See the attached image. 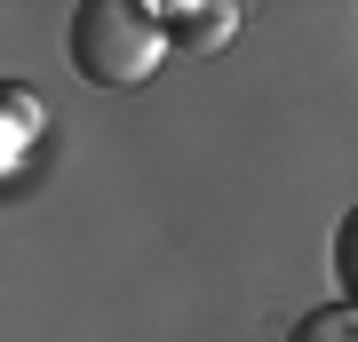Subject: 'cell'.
I'll use <instances>...</instances> for the list:
<instances>
[{
	"label": "cell",
	"instance_id": "cell-2",
	"mask_svg": "<svg viewBox=\"0 0 358 342\" xmlns=\"http://www.w3.org/2000/svg\"><path fill=\"white\" fill-rule=\"evenodd\" d=\"M152 16H159V32L167 40H183V48H223L231 24H239V8L231 0H207V8H176V0H152Z\"/></svg>",
	"mask_w": 358,
	"mask_h": 342
},
{
	"label": "cell",
	"instance_id": "cell-3",
	"mask_svg": "<svg viewBox=\"0 0 358 342\" xmlns=\"http://www.w3.org/2000/svg\"><path fill=\"white\" fill-rule=\"evenodd\" d=\"M32 136H40V104H32V88H8V112H0V159H24Z\"/></svg>",
	"mask_w": 358,
	"mask_h": 342
},
{
	"label": "cell",
	"instance_id": "cell-1",
	"mask_svg": "<svg viewBox=\"0 0 358 342\" xmlns=\"http://www.w3.org/2000/svg\"><path fill=\"white\" fill-rule=\"evenodd\" d=\"M64 56L72 72L88 80V88H143V80L159 72L167 56V32L152 8H136V0H80L72 8V32H64Z\"/></svg>",
	"mask_w": 358,
	"mask_h": 342
},
{
	"label": "cell",
	"instance_id": "cell-5",
	"mask_svg": "<svg viewBox=\"0 0 358 342\" xmlns=\"http://www.w3.org/2000/svg\"><path fill=\"white\" fill-rule=\"evenodd\" d=\"M334 287H343V303L358 311V207L334 223Z\"/></svg>",
	"mask_w": 358,
	"mask_h": 342
},
{
	"label": "cell",
	"instance_id": "cell-4",
	"mask_svg": "<svg viewBox=\"0 0 358 342\" xmlns=\"http://www.w3.org/2000/svg\"><path fill=\"white\" fill-rule=\"evenodd\" d=\"M287 342H358V311H350V303H319Z\"/></svg>",
	"mask_w": 358,
	"mask_h": 342
}]
</instances>
